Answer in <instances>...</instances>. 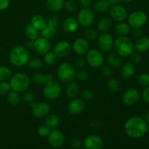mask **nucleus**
I'll list each match as a JSON object with an SVG mask.
<instances>
[{"label":"nucleus","instance_id":"1","mask_svg":"<svg viewBox=\"0 0 149 149\" xmlns=\"http://www.w3.org/2000/svg\"><path fill=\"white\" fill-rule=\"evenodd\" d=\"M148 125L146 121L140 116H132L130 118L124 125L125 134L132 139H140L148 132Z\"/></svg>","mask_w":149,"mask_h":149},{"label":"nucleus","instance_id":"2","mask_svg":"<svg viewBox=\"0 0 149 149\" xmlns=\"http://www.w3.org/2000/svg\"><path fill=\"white\" fill-rule=\"evenodd\" d=\"M30 59V53L28 48L18 45L13 48L9 55V60L12 65L16 67H22L28 63Z\"/></svg>","mask_w":149,"mask_h":149},{"label":"nucleus","instance_id":"3","mask_svg":"<svg viewBox=\"0 0 149 149\" xmlns=\"http://www.w3.org/2000/svg\"><path fill=\"white\" fill-rule=\"evenodd\" d=\"M116 53L121 57H128L134 52V43L127 36H119L113 43Z\"/></svg>","mask_w":149,"mask_h":149},{"label":"nucleus","instance_id":"4","mask_svg":"<svg viewBox=\"0 0 149 149\" xmlns=\"http://www.w3.org/2000/svg\"><path fill=\"white\" fill-rule=\"evenodd\" d=\"M9 83L11 90L21 93L29 89L31 84V80L26 74L23 72H17L12 75Z\"/></svg>","mask_w":149,"mask_h":149},{"label":"nucleus","instance_id":"5","mask_svg":"<svg viewBox=\"0 0 149 149\" xmlns=\"http://www.w3.org/2000/svg\"><path fill=\"white\" fill-rule=\"evenodd\" d=\"M57 75L61 81L64 83H69L75 79L76 70L72 64L64 62L60 64L58 67Z\"/></svg>","mask_w":149,"mask_h":149},{"label":"nucleus","instance_id":"6","mask_svg":"<svg viewBox=\"0 0 149 149\" xmlns=\"http://www.w3.org/2000/svg\"><path fill=\"white\" fill-rule=\"evenodd\" d=\"M95 19V13L91 9L88 7H84L77 14V22L79 25L84 28L90 27L93 24Z\"/></svg>","mask_w":149,"mask_h":149},{"label":"nucleus","instance_id":"7","mask_svg":"<svg viewBox=\"0 0 149 149\" xmlns=\"http://www.w3.org/2000/svg\"><path fill=\"white\" fill-rule=\"evenodd\" d=\"M148 20L146 13L141 10L134 11L128 16V23L132 29H138L143 26Z\"/></svg>","mask_w":149,"mask_h":149},{"label":"nucleus","instance_id":"8","mask_svg":"<svg viewBox=\"0 0 149 149\" xmlns=\"http://www.w3.org/2000/svg\"><path fill=\"white\" fill-rule=\"evenodd\" d=\"M61 91H62V89H61V85L58 82L52 80L45 84L43 89V95L48 100H53L60 97Z\"/></svg>","mask_w":149,"mask_h":149},{"label":"nucleus","instance_id":"9","mask_svg":"<svg viewBox=\"0 0 149 149\" xmlns=\"http://www.w3.org/2000/svg\"><path fill=\"white\" fill-rule=\"evenodd\" d=\"M86 61L92 68H97L103 65L104 58L97 49H89L86 54Z\"/></svg>","mask_w":149,"mask_h":149},{"label":"nucleus","instance_id":"10","mask_svg":"<svg viewBox=\"0 0 149 149\" xmlns=\"http://www.w3.org/2000/svg\"><path fill=\"white\" fill-rule=\"evenodd\" d=\"M31 113L36 118L46 117L50 113V106L45 102H39L31 103Z\"/></svg>","mask_w":149,"mask_h":149},{"label":"nucleus","instance_id":"11","mask_svg":"<svg viewBox=\"0 0 149 149\" xmlns=\"http://www.w3.org/2000/svg\"><path fill=\"white\" fill-rule=\"evenodd\" d=\"M97 46L102 52H109L113 47L114 40H113V36L106 32L101 33L100 36H97Z\"/></svg>","mask_w":149,"mask_h":149},{"label":"nucleus","instance_id":"12","mask_svg":"<svg viewBox=\"0 0 149 149\" xmlns=\"http://www.w3.org/2000/svg\"><path fill=\"white\" fill-rule=\"evenodd\" d=\"M111 17L116 22L125 21L128 17V12L124 6L121 4H114L110 8Z\"/></svg>","mask_w":149,"mask_h":149},{"label":"nucleus","instance_id":"13","mask_svg":"<svg viewBox=\"0 0 149 149\" xmlns=\"http://www.w3.org/2000/svg\"><path fill=\"white\" fill-rule=\"evenodd\" d=\"M47 141L51 147L55 148H61L64 144L65 138L61 131L59 130H51L47 136Z\"/></svg>","mask_w":149,"mask_h":149},{"label":"nucleus","instance_id":"14","mask_svg":"<svg viewBox=\"0 0 149 149\" xmlns=\"http://www.w3.org/2000/svg\"><path fill=\"white\" fill-rule=\"evenodd\" d=\"M140 93L135 88H130L123 93L122 101L125 106H132L136 104L140 100Z\"/></svg>","mask_w":149,"mask_h":149},{"label":"nucleus","instance_id":"15","mask_svg":"<svg viewBox=\"0 0 149 149\" xmlns=\"http://www.w3.org/2000/svg\"><path fill=\"white\" fill-rule=\"evenodd\" d=\"M71 45L67 41H60L55 45L53 52L58 58H63L68 56L71 52Z\"/></svg>","mask_w":149,"mask_h":149},{"label":"nucleus","instance_id":"16","mask_svg":"<svg viewBox=\"0 0 149 149\" xmlns=\"http://www.w3.org/2000/svg\"><path fill=\"white\" fill-rule=\"evenodd\" d=\"M71 47L77 55H84L90 49V45L85 38H77L74 41Z\"/></svg>","mask_w":149,"mask_h":149},{"label":"nucleus","instance_id":"17","mask_svg":"<svg viewBox=\"0 0 149 149\" xmlns=\"http://www.w3.org/2000/svg\"><path fill=\"white\" fill-rule=\"evenodd\" d=\"M51 44L49 39L47 38L38 37L36 40H34V49L37 53L40 55H45L47 52L50 50Z\"/></svg>","mask_w":149,"mask_h":149},{"label":"nucleus","instance_id":"18","mask_svg":"<svg viewBox=\"0 0 149 149\" xmlns=\"http://www.w3.org/2000/svg\"><path fill=\"white\" fill-rule=\"evenodd\" d=\"M83 144L87 149H100L103 146V141L98 135H90L84 139Z\"/></svg>","mask_w":149,"mask_h":149},{"label":"nucleus","instance_id":"19","mask_svg":"<svg viewBox=\"0 0 149 149\" xmlns=\"http://www.w3.org/2000/svg\"><path fill=\"white\" fill-rule=\"evenodd\" d=\"M85 107L84 100L79 97L72 99L68 106V111L71 115H78L82 112Z\"/></svg>","mask_w":149,"mask_h":149},{"label":"nucleus","instance_id":"20","mask_svg":"<svg viewBox=\"0 0 149 149\" xmlns=\"http://www.w3.org/2000/svg\"><path fill=\"white\" fill-rule=\"evenodd\" d=\"M135 49L140 53H144L149 50V38L146 36H141L138 38L134 44Z\"/></svg>","mask_w":149,"mask_h":149},{"label":"nucleus","instance_id":"21","mask_svg":"<svg viewBox=\"0 0 149 149\" xmlns=\"http://www.w3.org/2000/svg\"><path fill=\"white\" fill-rule=\"evenodd\" d=\"M64 0H47L45 7L47 10L51 13H57L64 7Z\"/></svg>","mask_w":149,"mask_h":149},{"label":"nucleus","instance_id":"22","mask_svg":"<svg viewBox=\"0 0 149 149\" xmlns=\"http://www.w3.org/2000/svg\"><path fill=\"white\" fill-rule=\"evenodd\" d=\"M135 68L132 63H125L122 64L120 68V74L123 78L130 79L135 74Z\"/></svg>","mask_w":149,"mask_h":149},{"label":"nucleus","instance_id":"23","mask_svg":"<svg viewBox=\"0 0 149 149\" xmlns=\"http://www.w3.org/2000/svg\"><path fill=\"white\" fill-rule=\"evenodd\" d=\"M79 23L74 17H67L63 22V29L67 33H73L78 29Z\"/></svg>","mask_w":149,"mask_h":149},{"label":"nucleus","instance_id":"24","mask_svg":"<svg viewBox=\"0 0 149 149\" xmlns=\"http://www.w3.org/2000/svg\"><path fill=\"white\" fill-rule=\"evenodd\" d=\"M80 93V87L77 83L69 82L65 89V95L70 99H74L78 97Z\"/></svg>","mask_w":149,"mask_h":149},{"label":"nucleus","instance_id":"25","mask_svg":"<svg viewBox=\"0 0 149 149\" xmlns=\"http://www.w3.org/2000/svg\"><path fill=\"white\" fill-rule=\"evenodd\" d=\"M31 24L41 31L47 26V20L41 15H35L31 18Z\"/></svg>","mask_w":149,"mask_h":149},{"label":"nucleus","instance_id":"26","mask_svg":"<svg viewBox=\"0 0 149 149\" xmlns=\"http://www.w3.org/2000/svg\"><path fill=\"white\" fill-rule=\"evenodd\" d=\"M33 81L36 84H45L53 80V77L49 74H43L42 73H36L32 77Z\"/></svg>","mask_w":149,"mask_h":149},{"label":"nucleus","instance_id":"27","mask_svg":"<svg viewBox=\"0 0 149 149\" xmlns=\"http://www.w3.org/2000/svg\"><path fill=\"white\" fill-rule=\"evenodd\" d=\"M132 28L129 25V23H127L125 22H118L115 25L114 30L117 34L119 36H127L131 32Z\"/></svg>","mask_w":149,"mask_h":149},{"label":"nucleus","instance_id":"28","mask_svg":"<svg viewBox=\"0 0 149 149\" xmlns=\"http://www.w3.org/2000/svg\"><path fill=\"white\" fill-rule=\"evenodd\" d=\"M24 33L29 40H36L39 36V31L33 27L31 24H28L25 26Z\"/></svg>","mask_w":149,"mask_h":149},{"label":"nucleus","instance_id":"29","mask_svg":"<svg viewBox=\"0 0 149 149\" xmlns=\"http://www.w3.org/2000/svg\"><path fill=\"white\" fill-rule=\"evenodd\" d=\"M121 58L122 57L116 53L110 54L107 57L108 64L113 68H119L122 64V60Z\"/></svg>","mask_w":149,"mask_h":149},{"label":"nucleus","instance_id":"30","mask_svg":"<svg viewBox=\"0 0 149 149\" xmlns=\"http://www.w3.org/2000/svg\"><path fill=\"white\" fill-rule=\"evenodd\" d=\"M112 26V22L111 20L109 17H102L97 23V29L100 32H105L109 31L111 29Z\"/></svg>","mask_w":149,"mask_h":149},{"label":"nucleus","instance_id":"31","mask_svg":"<svg viewBox=\"0 0 149 149\" xmlns=\"http://www.w3.org/2000/svg\"><path fill=\"white\" fill-rule=\"evenodd\" d=\"M111 7V5L108 0H98L94 4L95 10L100 13H106L108 10H110Z\"/></svg>","mask_w":149,"mask_h":149},{"label":"nucleus","instance_id":"32","mask_svg":"<svg viewBox=\"0 0 149 149\" xmlns=\"http://www.w3.org/2000/svg\"><path fill=\"white\" fill-rule=\"evenodd\" d=\"M60 123V119L55 113H49L45 118V125H47L50 129L57 127Z\"/></svg>","mask_w":149,"mask_h":149},{"label":"nucleus","instance_id":"33","mask_svg":"<svg viewBox=\"0 0 149 149\" xmlns=\"http://www.w3.org/2000/svg\"><path fill=\"white\" fill-rule=\"evenodd\" d=\"M20 93L15 90H10L8 94L7 95V100L12 106H17L20 102Z\"/></svg>","mask_w":149,"mask_h":149},{"label":"nucleus","instance_id":"34","mask_svg":"<svg viewBox=\"0 0 149 149\" xmlns=\"http://www.w3.org/2000/svg\"><path fill=\"white\" fill-rule=\"evenodd\" d=\"M41 34L43 37L47 38L48 39H52L54 36L56 35V28L52 27L50 26L47 25L42 31H41Z\"/></svg>","mask_w":149,"mask_h":149},{"label":"nucleus","instance_id":"35","mask_svg":"<svg viewBox=\"0 0 149 149\" xmlns=\"http://www.w3.org/2000/svg\"><path fill=\"white\" fill-rule=\"evenodd\" d=\"M12 71L8 67L0 65V81H5L10 80L11 78Z\"/></svg>","mask_w":149,"mask_h":149},{"label":"nucleus","instance_id":"36","mask_svg":"<svg viewBox=\"0 0 149 149\" xmlns=\"http://www.w3.org/2000/svg\"><path fill=\"white\" fill-rule=\"evenodd\" d=\"M28 64H29V66L31 69L37 71V70L41 69L42 68L43 61L39 58H33L31 59H29Z\"/></svg>","mask_w":149,"mask_h":149},{"label":"nucleus","instance_id":"37","mask_svg":"<svg viewBox=\"0 0 149 149\" xmlns=\"http://www.w3.org/2000/svg\"><path fill=\"white\" fill-rule=\"evenodd\" d=\"M107 87L111 93H117L120 90V83L116 79H111L108 81Z\"/></svg>","mask_w":149,"mask_h":149},{"label":"nucleus","instance_id":"38","mask_svg":"<svg viewBox=\"0 0 149 149\" xmlns=\"http://www.w3.org/2000/svg\"><path fill=\"white\" fill-rule=\"evenodd\" d=\"M45 56H44V61L45 62V63L47 64V65H52L56 63L57 59H58V57L57 55L54 53V52H47L46 54H45Z\"/></svg>","mask_w":149,"mask_h":149},{"label":"nucleus","instance_id":"39","mask_svg":"<svg viewBox=\"0 0 149 149\" xmlns=\"http://www.w3.org/2000/svg\"><path fill=\"white\" fill-rule=\"evenodd\" d=\"M137 81L141 87H146L147 86H149V74L145 72L141 73V74L138 75Z\"/></svg>","mask_w":149,"mask_h":149},{"label":"nucleus","instance_id":"40","mask_svg":"<svg viewBox=\"0 0 149 149\" xmlns=\"http://www.w3.org/2000/svg\"><path fill=\"white\" fill-rule=\"evenodd\" d=\"M84 36L87 40H95L98 36V33L94 29L87 27V29L84 31Z\"/></svg>","mask_w":149,"mask_h":149},{"label":"nucleus","instance_id":"41","mask_svg":"<svg viewBox=\"0 0 149 149\" xmlns=\"http://www.w3.org/2000/svg\"><path fill=\"white\" fill-rule=\"evenodd\" d=\"M64 7L68 13H75L78 10V4L74 0H67L64 4Z\"/></svg>","mask_w":149,"mask_h":149},{"label":"nucleus","instance_id":"42","mask_svg":"<svg viewBox=\"0 0 149 149\" xmlns=\"http://www.w3.org/2000/svg\"><path fill=\"white\" fill-rule=\"evenodd\" d=\"M10 90H11V87H10V83L7 82V81H0V96L1 97L7 96Z\"/></svg>","mask_w":149,"mask_h":149},{"label":"nucleus","instance_id":"43","mask_svg":"<svg viewBox=\"0 0 149 149\" xmlns=\"http://www.w3.org/2000/svg\"><path fill=\"white\" fill-rule=\"evenodd\" d=\"M51 129L45 124V125H42L37 128V132L40 136L42 137H47L48 135L50 132Z\"/></svg>","mask_w":149,"mask_h":149},{"label":"nucleus","instance_id":"44","mask_svg":"<svg viewBox=\"0 0 149 149\" xmlns=\"http://www.w3.org/2000/svg\"><path fill=\"white\" fill-rule=\"evenodd\" d=\"M81 99H83V100H90L94 97V93H93V92L91 90L87 89V90H84L81 92Z\"/></svg>","mask_w":149,"mask_h":149},{"label":"nucleus","instance_id":"45","mask_svg":"<svg viewBox=\"0 0 149 149\" xmlns=\"http://www.w3.org/2000/svg\"><path fill=\"white\" fill-rule=\"evenodd\" d=\"M76 77L78 79L79 81H84L88 79V73L84 70H79L76 72Z\"/></svg>","mask_w":149,"mask_h":149},{"label":"nucleus","instance_id":"46","mask_svg":"<svg viewBox=\"0 0 149 149\" xmlns=\"http://www.w3.org/2000/svg\"><path fill=\"white\" fill-rule=\"evenodd\" d=\"M58 24H59V19H58V17L55 15L50 16V17H49V18L47 20V25L52 26V27L57 28Z\"/></svg>","mask_w":149,"mask_h":149},{"label":"nucleus","instance_id":"47","mask_svg":"<svg viewBox=\"0 0 149 149\" xmlns=\"http://www.w3.org/2000/svg\"><path fill=\"white\" fill-rule=\"evenodd\" d=\"M131 61L133 64H139L142 61V56L140 52H132L130 55Z\"/></svg>","mask_w":149,"mask_h":149},{"label":"nucleus","instance_id":"48","mask_svg":"<svg viewBox=\"0 0 149 149\" xmlns=\"http://www.w3.org/2000/svg\"><path fill=\"white\" fill-rule=\"evenodd\" d=\"M101 74H103V76H104L105 77H111L113 74V70L109 65H105L101 68Z\"/></svg>","mask_w":149,"mask_h":149},{"label":"nucleus","instance_id":"49","mask_svg":"<svg viewBox=\"0 0 149 149\" xmlns=\"http://www.w3.org/2000/svg\"><path fill=\"white\" fill-rule=\"evenodd\" d=\"M23 99L26 103H32L33 102V99H34V96H33V93H31V92H26V93L23 94Z\"/></svg>","mask_w":149,"mask_h":149},{"label":"nucleus","instance_id":"50","mask_svg":"<svg viewBox=\"0 0 149 149\" xmlns=\"http://www.w3.org/2000/svg\"><path fill=\"white\" fill-rule=\"evenodd\" d=\"M82 143L78 138H72L70 141V146L73 148H79L82 146Z\"/></svg>","mask_w":149,"mask_h":149},{"label":"nucleus","instance_id":"51","mask_svg":"<svg viewBox=\"0 0 149 149\" xmlns=\"http://www.w3.org/2000/svg\"><path fill=\"white\" fill-rule=\"evenodd\" d=\"M142 98L146 103L149 104V86L145 87L142 93Z\"/></svg>","mask_w":149,"mask_h":149},{"label":"nucleus","instance_id":"52","mask_svg":"<svg viewBox=\"0 0 149 149\" xmlns=\"http://www.w3.org/2000/svg\"><path fill=\"white\" fill-rule=\"evenodd\" d=\"M85 63L86 61L85 59L83 58L82 55H79L75 61V64L78 68H81V67L84 66V65H85Z\"/></svg>","mask_w":149,"mask_h":149},{"label":"nucleus","instance_id":"53","mask_svg":"<svg viewBox=\"0 0 149 149\" xmlns=\"http://www.w3.org/2000/svg\"><path fill=\"white\" fill-rule=\"evenodd\" d=\"M10 4V1L9 0H0V11H4Z\"/></svg>","mask_w":149,"mask_h":149},{"label":"nucleus","instance_id":"54","mask_svg":"<svg viewBox=\"0 0 149 149\" xmlns=\"http://www.w3.org/2000/svg\"><path fill=\"white\" fill-rule=\"evenodd\" d=\"M91 4V0H79V4L82 8L84 7H88Z\"/></svg>","mask_w":149,"mask_h":149},{"label":"nucleus","instance_id":"55","mask_svg":"<svg viewBox=\"0 0 149 149\" xmlns=\"http://www.w3.org/2000/svg\"><path fill=\"white\" fill-rule=\"evenodd\" d=\"M142 30L141 29V28H138V29H134V36L136 38H139L141 36H142Z\"/></svg>","mask_w":149,"mask_h":149},{"label":"nucleus","instance_id":"56","mask_svg":"<svg viewBox=\"0 0 149 149\" xmlns=\"http://www.w3.org/2000/svg\"><path fill=\"white\" fill-rule=\"evenodd\" d=\"M26 47L28 49H34V41L33 40H29V42L26 43Z\"/></svg>","mask_w":149,"mask_h":149},{"label":"nucleus","instance_id":"57","mask_svg":"<svg viewBox=\"0 0 149 149\" xmlns=\"http://www.w3.org/2000/svg\"><path fill=\"white\" fill-rule=\"evenodd\" d=\"M109 2L110 3L111 5H114V4H119L120 2H122V0H108Z\"/></svg>","mask_w":149,"mask_h":149},{"label":"nucleus","instance_id":"58","mask_svg":"<svg viewBox=\"0 0 149 149\" xmlns=\"http://www.w3.org/2000/svg\"><path fill=\"white\" fill-rule=\"evenodd\" d=\"M132 0H122V2H126V3H129L131 2Z\"/></svg>","mask_w":149,"mask_h":149},{"label":"nucleus","instance_id":"59","mask_svg":"<svg viewBox=\"0 0 149 149\" xmlns=\"http://www.w3.org/2000/svg\"><path fill=\"white\" fill-rule=\"evenodd\" d=\"M146 119H147V121H148V123H149V111H148V113H147Z\"/></svg>","mask_w":149,"mask_h":149},{"label":"nucleus","instance_id":"60","mask_svg":"<svg viewBox=\"0 0 149 149\" xmlns=\"http://www.w3.org/2000/svg\"><path fill=\"white\" fill-rule=\"evenodd\" d=\"M0 52H1V46H0Z\"/></svg>","mask_w":149,"mask_h":149}]
</instances>
